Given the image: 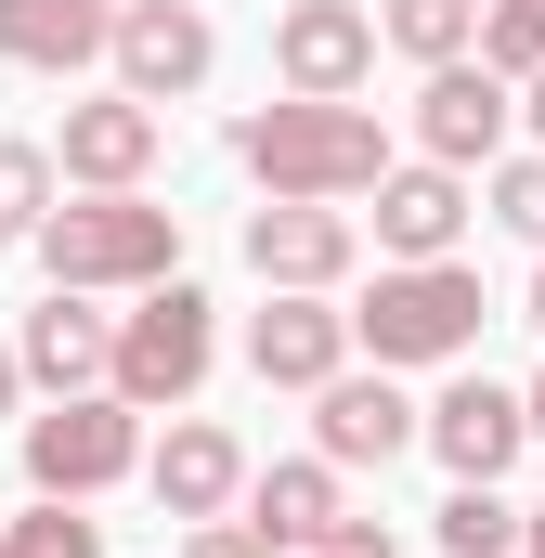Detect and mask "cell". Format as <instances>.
I'll list each match as a JSON object with an SVG mask.
<instances>
[{
  "instance_id": "obj_1",
  "label": "cell",
  "mask_w": 545,
  "mask_h": 558,
  "mask_svg": "<svg viewBox=\"0 0 545 558\" xmlns=\"http://www.w3.org/2000/svg\"><path fill=\"white\" fill-rule=\"evenodd\" d=\"M234 156L261 169L272 195H377L390 182V131L364 118V105H312V92H286V105H261V118H234Z\"/></svg>"
},
{
  "instance_id": "obj_2",
  "label": "cell",
  "mask_w": 545,
  "mask_h": 558,
  "mask_svg": "<svg viewBox=\"0 0 545 558\" xmlns=\"http://www.w3.org/2000/svg\"><path fill=\"white\" fill-rule=\"evenodd\" d=\"M26 247H39V274L78 286V299H105V286H169L182 274V208H156V195H65Z\"/></svg>"
},
{
  "instance_id": "obj_3",
  "label": "cell",
  "mask_w": 545,
  "mask_h": 558,
  "mask_svg": "<svg viewBox=\"0 0 545 558\" xmlns=\"http://www.w3.org/2000/svg\"><path fill=\"white\" fill-rule=\"evenodd\" d=\"M351 338H364L377 364H455V351L481 338V274H468V260H390L377 299L351 312Z\"/></svg>"
},
{
  "instance_id": "obj_4",
  "label": "cell",
  "mask_w": 545,
  "mask_h": 558,
  "mask_svg": "<svg viewBox=\"0 0 545 558\" xmlns=\"http://www.w3.org/2000/svg\"><path fill=\"white\" fill-rule=\"evenodd\" d=\"M143 468V403L131 390H78V403H52V416H26V494H105V481H131Z\"/></svg>"
},
{
  "instance_id": "obj_5",
  "label": "cell",
  "mask_w": 545,
  "mask_h": 558,
  "mask_svg": "<svg viewBox=\"0 0 545 558\" xmlns=\"http://www.w3.org/2000/svg\"><path fill=\"white\" fill-rule=\"evenodd\" d=\"M208 364H221V325H208V299L169 274L143 286V312L118 325V390H131L143 416H169V403H195L208 390Z\"/></svg>"
},
{
  "instance_id": "obj_6",
  "label": "cell",
  "mask_w": 545,
  "mask_h": 558,
  "mask_svg": "<svg viewBox=\"0 0 545 558\" xmlns=\"http://www.w3.org/2000/svg\"><path fill=\"white\" fill-rule=\"evenodd\" d=\"M377 13L364 0H286L272 13V65H286V92H312V105H351L364 78H377Z\"/></svg>"
},
{
  "instance_id": "obj_7",
  "label": "cell",
  "mask_w": 545,
  "mask_h": 558,
  "mask_svg": "<svg viewBox=\"0 0 545 558\" xmlns=\"http://www.w3.org/2000/svg\"><path fill=\"white\" fill-rule=\"evenodd\" d=\"M118 92L143 105H182V92H208V65H221V39H208V13L195 0H118Z\"/></svg>"
},
{
  "instance_id": "obj_8",
  "label": "cell",
  "mask_w": 545,
  "mask_h": 558,
  "mask_svg": "<svg viewBox=\"0 0 545 558\" xmlns=\"http://www.w3.org/2000/svg\"><path fill=\"white\" fill-rule=\"evenodd\" d=\"M507 118H520V78H494L481 52H468V65H428V92H415V143H428L441 169H494Z\"/></svg>"
},
{
  "instance_id": "obj_9",
  "label": "cell",
  "mask_w": 545,
  "mask_h": 558,
  "mask_svg": "<svg viewBox=\"0 0 545 558\" xmlns=\"http://www.w3.org/2000/svg\"><path fill=\"white\" fill-rule=\"evenodd\" d=\"M247 260H261V286H325L364 260V234H351V208H325V195H272L261 221H247Z\"/></svg>"
},
{
  "instance_id": "obj_10",
  "label": "cell",
  "mask_w": 545,
  "mask_h": 558,
  "mask_svg": "<svg viewBox=\"0 0 545 558\" xmlns=\"http://www.w3.org/2000/svg\"><path fill=\"white\" fill-rule=\"evenodd\" d=\"M65 182L78 195H143V169H156V105L143 92H92V105H65Z\"/></svg>"
},
{
  "instance_id": "obj_11",
  "label": "cell",
  "mask_w": 545,
  "mask_h": 558,
  "mask_svg": "<svg viewBox=\"0 0 545 558\" xmlns=\"http://www.w3.org/2000/svg\"><path fill=\"white\" fill-rule=\"evenodd\" d=\"M520 441H533V403H520V390H494V377H455V390L428 403V454H441L455 481H507V468H520Z\"/></svg>"
},
{
  "instance_id": "obj_12",
  "label": "cell",
  "mask_w": 545,
  "mask_h": 558,
  "mask_svg": "<svg viewBox=\"0 0 545 558\" xmlns=\"http://www.w3.org/2000/svg\"><path fill=\"white\" fill-rule=\"evenodd\" d=\"M403 441H428V416L390 390V364H377V377H325V390H312V454H338V468H390Z\"/></svg>"
},
{
  "instance_id": "obj_13",
  "label": "cell",
  "mask_w": 545,
  "mask_h": 558,
  "mask_svg": "<svg viewBox=\"0 0 545 558\" xmlns=\"http://www.w3.org/2000/svg\"><path fill=\"white\" fill-rule=\"evenodd\" d=\"M13 351H26V377H39L52 403H78V390H118V325H105L78 286H52V299L26 312V338H13Z\"/></svg>"
},
{
  "instance_id": "obj_14",
  "label": "cell",
  "mask_w": 545,
  "mask_h": 558,
  "mask_svg": "<svg viewBox=\"0 0 545 558\" xmlns=\"http://www.w3.org/2000/svg\"><path fill=\"white\" fill-rule=\"evenodd\" d=\"M247 364H261L272 390H325V377H351V312H325L312 286H272V312L247 325Z\"/></svg>"
},
{
  "instance_id": "obj_15",
  "label": "cell",
  "mask_w": 545,
  "mask_h": 558,
  "mask_svg": "<svg viewBox=\"0 0 545 558\" xmlns=\"http://www.w3.org/2000/svg\"><path fill=\"white\" fill-rule=\"evenodd\" d=\"M143 481H156V507L195 533V520H234V494H247V454H234V428H208V416H182L156 454H143Z\"/></svg>"
},
{
  "instance_id": "obj_16",
  "label": "cell",
  "mask_w": 545,
  "mask_h": 558,
  "mask_svg": "<svg viewBox=\"0 0 545 558\" xmlns=\"http://www.w3.org/2000/svg\"><path fill=\"white\" fill-rule=\"evenodd\" d=\"M118 52V0H0V65H39V78H78Z\"/></svg>"
},
{
  "instance_id": "obj_17",
  "label": "cell",
  "mask_w": 545,
  "mask_h": 558,
  "mask_svg": "<svg viewBox=\"0 0 545 558\" xmlns=\"http://www.w3.org/2000/svg\"><path fill=\"white\" fill-rule=\"evenodd\" d=\"M455 234H468V169H390L377 182V247L390 260H455Z\"/></svg>"
},
{
  "instance_id": "obj_18",
  "label": "cell",
  "mask_w": 545,
  "mask_h": 558,
  "mask_svg": "<svg viewBox=\"0 0 545 558\" xmlns=\"http://www.w3.org/2000/svg\"><path fill=\"white\" fill-rule=\"evenodd\" d=\"M247 520H261L272 546H338V454H299V468H261L247 481Z\"/></svg>"
},
{
  "instance_id": "obj_19",
  "label": "cell",
  "mask_w": 545,
  "mask_h": 558,
  "mask_svg": "<svg viewBox=\"0 0 545 558\" xmlns=\"http://www.w3.org/2000/svg\"><path fill=\"white\" fill-rule=\"evenodd\" d=\"M507 546H533V507H507L494 481H455L441 494V558H507Z\"/></svg>"
},
{
  "instance_id": "obj_20",
  "label": "cell",
  "mask_w": 545,
  "mask_h": 558,
  "mask_svg": "<svg viewBox=\"0 0 545 558\" xmlns=\"http://www.w3.org/2000/svg\"><path fill=\"white\" fill-rule=\"evenodd\" d=\"M377 26H390V52H415V65H468L481 52V0H390Z\"/></svg>"
},
{
  "instance_id": "obj_21",
  "label": "cell",
  "mask_w": 545,
  "mask_h": 558,
  "mask_svg": "<svg viewBox=\"0 0 545 558\" xmlns=\"http://www.w3.org/2000/svg\"><path fill=\"white\" fill-rule=\"evenodd\" d=\"M65 208V156L52 143H0V234H39Z\"/></svg>"
},
{
  "instance_id": "obj_22",
  "label": "cell",
  "mask_w": 545,
  "mask_h": 558,
  "mask_svg": "<svg viewBox=\"0 0 545 558\" xmlns=\"http://www.w3.org/2000/svg\"><path fill=\"white\" fill-rule=\"evenodd\" d=\"M481 65L494 78H545V0H481Z\"/></svg>"
},
{
  "instance_id": "obj_23",
  "label": "cell",
  "mask_w": 545,
  "mask_h": 558,
  "mask_svg": "<svg viewBox=\"0 0 545 558\" xmlns=\"http://www.w3.org/2000/svg\"><path fill=\"white\" fill-rule=\"evenodd\" d=\"M0 546H13V558H105V520H78L65 494H39V507L0 533Z\"/></svg>"
},
{
  "instance_id": "obj_24",
  "label": "cell",
  "mask_w": 545,
  "mask_h": 558,
  "mask_svg": "<svg viewBox=\"0 0 545 558\" xmlns=\"http://www.w3.org/2000/svg\"><path fill=\"white\" fill-rule=\"evenodd\" d=\"M494 221L545 247V156H507V169H494Z\"/></svg>"
},
{
  "instance_id": "obj_25",
  "label": "cell",
  "mask_w": 545,
  "mask_h": 558,
  "mask_svg": "<svg viewBox=\"0 0 545 558\" xmlns=\"http://www.w3.org/2000/svg\"><path fill=\"white\" fill-rule=\"evenodd\" d=\"M182 558H272V533H261V520H195Z\"/></svg>"
},
{
  "instance_id": "obj_26",
  "label": "cell",
  "mask_w": 545,
  "mask_h": 558,
  "mask_svg": "<svg viewBox=\"0 0 545 558\" xmlns=\"http://www.w3.org/2000/svg\"><path fill=\"white\" fill-rule=\"evenodd\" d=\"M312 558H390V533L377 520H338V546H312Z\"/></svg>"
},
{
  "instance_id": "obj_27",
  "label": "cell",
  "mask_w": 545,
  "mask_h": 558,
  "mask_svg": "<svg viewBox=\"0 0 545 558\" xmlns=\"http://www.w3.org/2000/svg\"><path fill=\"white\" fill-rule=\"evenodd\" d=\"M520 118H533V156H545V78H520Z\"/></svg>"
},
{
  "instance_id": "obj_28",
  "label": "cell",
  "mask_w": 545,
  "mask_h": 558,
  "mask_svg": "<svg viewBox=\"0 0 545 558\" xmlns=\"http://www.w3.org/2000/svg\"><path fill=\"white\" fill-rule=\"evenodd\" d=\"M13 390H26V351H0V416H13Z\"/></svg>"
},
{
  "instance_id": "obj_29",
  "label": "cell",
  "mask_w": 545,
  "mask_h": 558,
  "mask_svg": "<svg viewBox=\"0 0 545 558\" xmlns=\"http://www.w3.org/2000/svg\"><path fill=\"white\" fill-rule=\"evenodd\" d=\"M520 403H533V441H545V377H533V390H520Z\"/></svg>"
},
{
  "instance_id": "obj_30",
  "label": "cell",
  "mask_w": 545,
  "mask_h": 558,
  "mask_svg": "<svg viewBox=\"0 0 545 558\" xmlns=\"http://www.w3.org/2000/svg\"><path fill=\"white\" fill-rule=\"evenodd\" d=\"M533 325H545V274H533Z\"/></svg>"
},
{
  "instance_id": "obj_31",
  "label": "cell",
  "mask_w": 545,
  "mask_h": 558,
  "mask_svg": "<svg viewBox=\"0 0 545 558\" xmlns=\"http://www.w3.org/2000/svg\"><path fill=\"white\" fill-rule=\"evenodd\" d=\"M533 558H545V507H533Z\"/></svg>"
},
{
  "instance_id": "obj_32",
  "label": "cell",
  "mask_w": 545,
  "mask_h": 558,
  "mask_svg": "<svg viewBox=\"0 0 545 558\" xmlns=\"http://www.w3.org/2000/svg\"><path fill=\"white\" fill-rule=\"evenodd\" d=\"M0 558H13V546H0Z\"/></svg>"
}]
</instances>
